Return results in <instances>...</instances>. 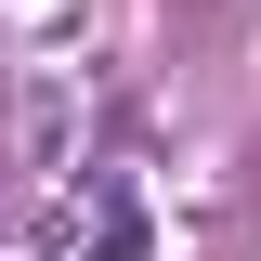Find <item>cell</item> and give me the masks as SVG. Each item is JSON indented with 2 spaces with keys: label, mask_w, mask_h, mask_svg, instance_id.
I'll return each instance as SVG.
<instances>
[{
  "label": "cell",
  "mask_w": 261,
  "mask_h": 261,
  "mask_svg": "<svg viewBox=\"0 0 261 261\" xmlns=\"http://www.w3.org/2000/svg\"><path fill=\"white\" fill-rule=\"evenodd\" d=\"M13 130H27V170L53 183V170H79V79H65L53 53L27 65V105H13Z\"/></svg>",
  "instance_id": "cell-1"
}]
</instances>
